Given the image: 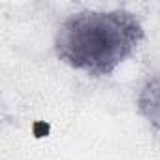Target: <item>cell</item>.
Segmentation results:
<instances>
[{"label": "cell", "instance_id": "obj_1", "mask_svg": "<svg viewBox=\"0 0 160 160\" xmlns=\"http://www.w3.org/2000/svg\"><path fill=\"white\" fill-rule=\"evenodd\" d=\"M143 40L139 19L128 10H83L62 21L55 53L68 66L91 75L113 73Z\"/></svg>", "mask_w": 160, "mask_h": 160}, {"label": "cell", "instance_id": "obj_2", "mask_svg": "<svg viewBox=\"0 0 160 160\" xmlns=\"http://www.w3.org/2000/svg\"><path fill=\"white\" fill-rule=\"evenodd\" d=\"M136 106L139 115L156 130H160V73L151 75L138 92Z\"/></svg>", "mask_w": 160, "mask_h": 160}]
</instances>
